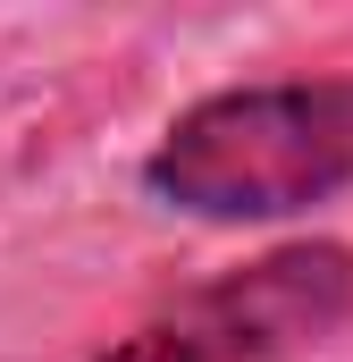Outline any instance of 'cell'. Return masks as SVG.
<instances>
[{
	"label": "cell",
	"mask_w": 353,
	"mask_h": 362,
	"mask_svg": "<svg viewBox=\"0 0 353 362\" xmlns=\"http://www.w3.org/2000/svg\"><path fill=\"white\" fill-rule=\"evenodd\" d=\"M353 185V76L227 85L143 152V194L210 228L294 219Z\"/></svg>",
	"instance_id": "cell-1"
},
{
	"label": "cell",
	"mask_w": 353,
	"mask_h": 362,
	"mask_svg": "<svg viewBox=\"0 0 353 362\" xmlns=\"http://www.w3.org/2000/svg\"><path fill=\"white\" fill-rule=\"evenodd\" d=\"M353 312V253L345 245H286L244 270L193 286L160 320L118 337L92 362H294Z\"/></svg>",
	"instance_id": "cell-2"
}]
</instances>
